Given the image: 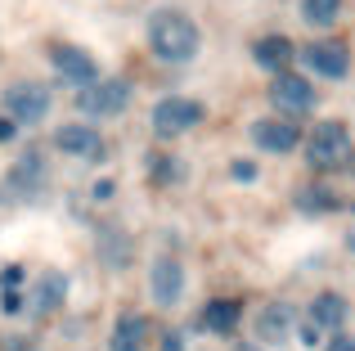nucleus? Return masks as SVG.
<instances>
[{"label": "nucleus", "instance_id": "obj_1", "mask_svg": "<svg viewBox=\"0 0 355 351\" xmlns=\"http://www.w3.org/2000/svg\"><path fill=\"white\" fill-rule=\"evenodd\" d=\"M198 45H202L198 23H193L184 9L162 5V9L148 14V50H153L162 63H189V59H198Z\"/></svg>", "mask_w": 355, "mask_h": 351}, {"label": "nucleus", "instance_id": "obj_2", "mask_svg": "<svg viewBox=\"0 0 355 351\" xmlns=\"http://www.w3.org/2000/svg\"><path fill=\"white\" fill-rule=\"evenodd\" d=\"M351 158H355L351 131L342 122H320L311 131V140H306V162H311L315 171H338V167H347Z\"/></svg>", "mask_w": 355, "mask_h": 351}, {"label": "nucleus", "instance_id": "obj_3", "mask_svg": "<svg viewBox=\"0 0 355 351\" xmlns=\"http://www.w3.org/2000/svg\"><path fill=\"white\" fill-rule=\"evenodd\" d=\"M77 108L86 117H117V113H126L130 108V81H121V77L90 81V86L77 90Z\"/></svg>", "mask_w": 355, "mask_h": 351}, {"label": "nucleus", "instance_id": "obj_4", "mask_svg": "<svg viewBox=\"0 0 355 351\" xmlns=\"http://www.w3.org/2000/svg\"><path fill=\"white\" fill-rule=\"evenodd\" d=\"M207 117V108L198 104V99L189 95H166L153 104V135H162V140H175V135L193 131V126Z\"/></svg>", "mask_w": 355, "mask_h": 351}, {"label": "nucleus", "instance_id": "obj_5", "mask_svg": "<svg viewBox=\"0 0 355 351\" xmlns=\"http://www.w3.org/2000/svg\"><path fill=\"white\" fill-rule=\"evenodd\" d=\"M5 113L14 126H36L50 113V90L41 81H9L5 86Z\"/></svg>", "mask_w": 355, "mask_h": 351}, {"label": "nucleus", "instance_id": "obj_6", "mask_svg": "<svg viewBox=\"0 0 355 351\" xmlns=\"http://www.w3.org/2000/svg\"><path fill=\"white\" fill-rule=\"evenodd\" d=\"M297 59H302L306 68L315 72V77H329V81H342V77L351 72V50H347V41H333V36L302 45V50H297Z\"/></svg>", "mask_w": 355, "mask_h": 351}, {"label": "nucleus", "instance_id": "obj_7", "mask_svg": "<svg viewBox=\"0 0 355 351\" xmlns=\"http://www.w3.org/2000/svg\"><path fill=\"white\" fill-rule=\"evenodd\" d=\"M270 104L293 122V117H302V113L315 108V86L306 77H297V72H275V81H270Z\"/></svg>", "mask_w": 355, "mask_h": 351}, {"label": "nucleus", "instance_id": "obj_8", "mask_svg": "<svg viewBox=\"0 0 355 351\" xmlns=\"http://www.w3.org/2000/svg\"><path fill=\"white\" fill-rule=\"evenodd\" d=\"M50 63H54V72H59L63 81H72V86H90V81H99V63L90 59L81 45L54 41L50 45Z\"/></svg>", "mask_w": 355, "mask_h": 351}, {"label": "nucleus", "instance_id": "obj_9", "mask_svg": "<svg viewBox=\"0 0 355 351\" xmlns=\"http://www.w3.org/2000/svg\"><path fill=\"white\" fill-rule=\"evenodd\" d=\"M54 149L68 153V158L95 162V158H104V135H99L95 126H86V122H68V126L54 131Z\"/></svg>", "mask_w": 355, "mask_h": 351}, {"label": "nucleus", "instance_id": "obj_10", "mask_svg": "<svg viewBox=\"0 0 355 351\" xmlns=\"http://www.w3.org/2000/svg\"><path fill=\"white\" fill-rule=\"evenodd\" d=\"M148 293H153L157 307H175V302L184 298V266L175 262L171 252H162L153 262V271H148Z\"/></svg>", "mask_w": 355, "mask_h": 351}, {"label": "nucleus", "instance_id": "obj_11", "mask_svg": "<svg viewBox=\"0 0 355 351\" xmlns=\"http://www.w3.org/2000/svg\"><path fill=\"white\" fill-rule=\"evenodd\" d=\"M252 144L261 153H293L302 144V131L288 117H261V122H252Z\"/></svg>", "mask_w": 355, "mask_h": 351}, {"label": "nucleus", "instance_id": "obj_12", "mask_svg": "<svg viewBox=\"0 0 355 351\" xmlns=\"http://www.w3.org/2000/svg\"><path fill=\"white\" fill-rule=\"evenodd\" d=\"M63 298H68V280H63L59 271H45L41 280H36L32 311H36V316H54V311L63 307Z\"/></svg>", "mask_w": 355, "mask_h": 351}, {"label": "nucleus", "instance_id": "obj_13", "mask_svg": "<svg viewBox=\"0 0 355 351\" xmlns=\"http://www.w3.org/2000/svg\"><path fill=\"white\" fill-rule=\"evenodd\" d=\"M252 54H257V63L270 68V72H288V63L297 59V50H293L288 36H261V41L252 45Z\"/></svg>", "mask_w": 355, "mask_h": 351}, {"label": "nucleus", "instance_id": "obj_14", "mask_svg": "<svg viewBox=\"0 0 355 351\" xmlns=\"http://www.w3.org/2000/svg\"><path fill=\"white\" fill-rule=\"evenodd\" d=\"M347 298H342V293H320V298H315L311 302V325L315 329H320V334H324V329H342V325H347Z\"/></svg>", "mask_w": 355, "mask_h": 351}, {"label": "nucleus", "instance_id": "obj_15", "mask_svg": "<svg viewBox=\"0 0 355 351\" xmlns=\"http://www.w3.org/2000/svg\"><path fill=\"white\" fill-rule=\"evenodd\" d=\"M257 334H261V343H284L293 334V307L288 302H270L257 320Z\"/></svg>", "mask_w": 355, "mask_h": 351}, {"label": "nucleus", "instance_id": "obj_16", "mask_svg": "<svg viewBox=\"0 0 355 351\" xmlns=\"http://www.w3.org/2000/svg\"><path fill=\"white\" fill-rule=\"evenodd\" d=\"M41 185H45V158H41V153H23V158L9 167V189L36 194Z\"/></svg>", "mask_w": 355, "mask_h": 351}, {"label": "nucleus", "instance_id": "obj_17", "mask_svg": "<svg viewBox=\"0 0 355 351\" xmlns=\"http://www.w3.org/2000/svg\"><path fill=\"white\" fill-rule=\"evenodd\" d=\"M144 334H148V320L135 316V311H121L113 325V351H144Z\"/></svg>", "mask_w": 355, "mask_h": 351}, {"label": "nucleus", "instance_id": "obj_18", "mask_svg": "<svg viewBox=\"0 0 355 351\" xmlns=\"http://www.w3.org/2000/svg\"><path fill=\"white\" fill-rule=\"evenodd\" d=\"M239 316H243V307L234 298H216V302H207L202 307V329H211V334H230V329L239 325Z\"/></svg>", "mask_w": 355, "mask_h": 351}, {"label": "nucleus", "instance_id": "obj_19", "mask_svg": "<svg viewBox=\"0 0 355 351\" xmlns=\"http://www.w3.org/2000/svg\"><path fill=\"white\" fill-rule=\"evenodd\" d=\"M338 18H342V0H302V23L315 27V32L333 27Z\"/></svg>", "mask_w": 355, "mask_h": 351}, {"label": "nucleus", "instance_id": "obj_20", "mask_svg": "<svg viewBox=\"0 0 355 351\" xmlns=\"http://www.w3.org/2000/svg\"><path fill=\"white\" fill-rule=\"evenodd\" d=\"M297 207L302 212H333L338 207V194L329 185H306V189H297Z\"/></svg>", "mask_w": 355, "mask_h": 351}, {"label": "nucleus", "instance_id": "obj_21", "mask_svg": "<svg viewBox=\"0 0 355 351\" xmlns=\"http://www.w3.org/2000/svg\"><path fill=\"white\" fill-rule=\"evenodd\" d=\"M153 171H157V180L166 185V180H180V171H184V167H180L175 158H157V162H153Z\"/></svg>", "mask_w": 355, "mask_h": 351}, {"label": "nucleus", "instance_id": "obj_22", "mask_svg": "<svg viewBox=\"0 0 355 351\" xmlns=\"http://www.w3.org/2000/svg\"><path fill=\"white\" fill-rule=\"evenodd\" d=\"M230 176L234 180H257V162H248V158H239L234 167H230Z\"/></svg>", "mask_w": 355, "mask_h": 351}, {"label": "nucleus", "instance_id": "obj_23", "mask_svg": "<svg viewBox=\"0 0 355 351\" xmlns=\"http://www.w3.org/2000/svg\"><path fill=\"white\" fill-rule=\"evenodd\" d=\"M0 351H32V338H23V334H9V338H0Z\"/></svg>", "mask_w": 355, "mask_h": 351}, {"label": "nucleus", "instance_id": "obj_24", "mask_svg": "<svg viewBox=\"0 0 355 351\" xmlns=\"http://www.w3.org/2000/svg\"><path fill=\"white\" fill-rule=\"evenodd\" d=\"M162 351H184V338L180 334H166L162 338Z\"/></svg>", "mask_w": 355, "mask_h": 351}, {"label": "nucleus", "instance_id": "obj_25", "mask_svg": "<svg viewBox=\"0 0 355 351\" xmlns=\"http://www.w3.org/2000/svg\"><path fill=\"white\" fill-rule=\"evenodd\" d=\"M320 338H324V334H320V329H315V325H306V329H302V343H306V347H315V343H320Z\"/></svg>", "mask_w": 355, "mask_h": 351}, {"label": "nucleus", "instance_id": "obj_26", "mask_svg": "<svg viewBox=\"0 0 355 351\" xmlns=\"http://www.w3.org/2000/svg\"><path fill=\"white\" fill-rule=\"evenodd\" d=\"M329 351H355V338H347V334L333 338V347H329Z\"/></svg>", "mask_w": 355, "mask_h": 351}, {"label": "nucleus", "instance_id": "obj_27", "mask_svg": "<svg viewBox=\"0 0 355 351\" xmlns=\"http://www.w3.org/2000/svg\"><path fill=\"white\" fill-rule=\"evenodd\" d=\"M18 307H23V298H18V293L9 289V293H5V311H18Z\"/></svg>", "mask_w": 355, "mask_h": 351}, {"label": "nucleus", "instance_id": "obj_28", "mask_svg": "<svg viewBox=\"0 0 355 351\" xmlns=\"http://www.w3.org/2000/svg\"><path fill=\"white\" fill-rule=\"evenodd\" d=\"M0 140H14V122H5V117H0Z\"/></svg>", "mask_w": 355, "mask_h": 351}, {"label": "nucleus", "instance_id": "obj_29", "mask_svg": "<svg viewBox=\"0 0 355 351\" xmlns=\"http://www.w3.org/2000/svg\"><path fill=\"white\" fill-rule=\"evenodd\" d=\"M347 248H351V252H355V230H351V234H347Z\"/></svg>", "mask_w": 355, "mask_h": 351}, {"label": "nucleus", "instance_id": "obj_30", "mask_svg": "<svg viewBox=\"0 0 355 351\" xmlns=\"http://www.w3.org/2000/svg\"><path fill=\"white\" fill-rule=\"evenodd\" d=\"M243 351H257V347H243Z\"/></svg>", "mask_w": 355, "mask_h": 351}]
</instances>
